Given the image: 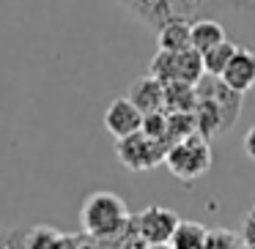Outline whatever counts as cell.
Returning a JSON list of instances; mask_svg holds the SVG:
<instances>
[{
	"label": "cell",
	"instance_id": "1",
	"mask_svg": "<svg viewBox=\"0 0 255 249\" xmlns=\"http://www.w3.org/2000/svg\"><path fill=\"white\" fill-rule=\"evenodd\" d=\"M80 225L91 241L105 244L127 236V230L132 227V216H129L127 203L118 194L94 192L85 197L83 208H80Z\"/></svg>",
	"mask_w": 255,
	"mask_h": 249
},
{
	"label": "cell",
	"instance_id": "2",
	"mask_svg": "<svg viewBox=\"0 0 255 249\" xmlns=\"http://www.w3.org/2000/svg\"><path fill=\"white\" fill-rule=\"evenodd\" d=\"M209 143L211 140H206L203 134H192V137L170 145L165 156V165L170 170V175H176L184 183H192L198 178H203L211 170V165H214V154H211Z\"/></svg>",
	"mask_w": 255,
	"mask_h": 249
},
{
	"label": "cell",
	"instance_id": "3",
	"mask_svg": "<svg viewBox=\"0 0 255 249\" xmlns=\"http://www.w3.org/2000/svg\"><path fill=\"white\" fill-rule=\"evenodd\" d=\"M151 77H156L162 85L167 83H189L198 85L203 80L206 69H203V55L198 50H184V52H165L159 50L151 61Z\"/></svg>",
	"mask_w": 255,
	"mask_h": 249
},
{
	"label": "cell",
	"instance_id": "4",
	"mask_svg": "<svg viewBox=\"0 0 255 249\" xmlns=\"http://www.w3.org/2000/svg\"><path fill=\"white\" fill-rule=\"evenodd\" d=\"M116 156L127 170L143 172V170H154V167L165 165L167 145L159 143V140H154V137H148V134L140 129V132L129 134V137L116 140Z\"/></svg>",
	"mask_w": 255,
	"mask_h": 249
},
{
	"label": "cell",
	"instance_id": "5",
	"mask_svg": "<svg viewBox=\"0 0 255 249\" xmlns=\"http://www.w3.org/2000/svg\"><path fill=\"white\" fill-rule=\"evenodd\" d=\"M178 214L165 205H148L143 208L137 216H132V227L140 238H143L148 247H156V244H170L173 233L178 227Z\"/></svg>",
	"mask_w": 255,
	"mask_h": 249
},
{
	"label": "cell",
	"instance_id": "6",
	"mask_svg": "<svg viewBox=\"0 0 255 249\" xmlns=\"http://www.w3.org/2000/svg\"><path fill=\"white\" fill-rule=\"evenodd\" d=\"M102 121H105V129L113 137L121 140V137H129V134L143 129V112H140L127 96H118V99H113L110 104H107Z\"/></svg>",
	"mask_w": 255,
	"mask_h": 249
},
{
	"label": "cell",
	"instance_id": "7",
	"mask_svg": "<svg viewBox=\"0 0 255 249\" xmlns=\"http://www.w3.org/2000/svg\"><path fill=\"white\" fill-rule=\"evenodd\" d=\"M220 80L236 93H247L250 88H255V52L247 47H239Z\"/></svg>",
	"mask_w": 255,
	"mask_h": 249
},
{
	"label": "cell",
	"instance_id": "8",
	"mask_svg": "<svg viewBox=\"0 0 255 249\" xmlns=\"http://www.w3.org/2000/svg\"><path fill=\"white\" fill-rule=\"evenodd\" d=\"M127 99L137 107L143 115H151V112H162L165 110V85L159 83L156 77H140L132 83Z\"/></svg>",
	"mask_w": 255,
	"mask_h": 249
},
{
	"label": "cell",
	"instance_id": "9",
	"mask_svg": "<svg viewBox=\"0 0 255 249\" xmlns=\"http://www.w3.org/2000/svg\"><path fill=\"white\" fill-rule=\"evenodd\" d=\"M159 50L165 52H184L192 47V25L184 22V19H167L159 28Z\"/></svg>",
	"mask_w": 255,
	"mask_h": 249
},
{
	"label": "cell",
	"instance_id": "10",
	"mask_svg": "<svg viewBox=\"0 0 255 249\" xmlns=\"http://www.w3.org/2000/svg\"><path fill=\"white\" fill-rule=\"evenodd\" d=\"M198 107V85L167 83L165 85V112H195Z\"/></svg>",
	"mask_w": 255,
	"mask_h": 249
},
{
	"label": "cell",
	"instance_id": "11",
	"mask_svg": "<svg viewBox=\"0 0 255 249\" xmlns=\"http://www.w3.org/2000/svg\"><path fill=\"white\" fill-rule=\"evenodd\" d=\"M211 241V233L206 230L200 222H187L181 219L170 238V247L173 249H206Z\"/></svg>",
	"mask_w": 255,
	"mask_h": 249
},
{
	"label": "cell",
	"instance_id": "12",
	"mask_svg": "<svg viewBox=\"0 0 255 249\" xmlns=\"http://www.w3.org/2000/svg\"><path fill=\"white\" fill-rule=\"evenodd\" d=\"M225 39H228L225 28L217 19H198V22H192V50H198L200 55L209 52L211 47L222 44Z\"/></svg>",
	"mask_w": 255,
	"mask_h": 249
},
{
	"label": "cell",
	"instance_id": "13",
	"mask_svg": "<svg viewBox=\"0 0 255 249\" xmlns=\"http://www.w3.org/2000/svg\"><path fill=\"white\" fill-rule=\"evenodd\" d=\"M198 134V121H195V112H167V132H165V145L181 143V140Z\"/></svg>",
	"mask_w": 255,
	"mask_h": 249
},
{
	"label": "cell",
	"instance_id": "14",
	"mask_svg": "<svg viewBox=\"0 0 255 249\" xmlns=\"http://www.w3.org/2000/svg\"><path fill=\"white\" fill-rule=\"evenodd\" d=\"M239 44H233V41H222V44L211 47L209 52H203V69L206 74H211V77H222V72L228 69V63H231V58L236 55Z\"/></svg>",
	"mask_w": 255,
	"mask_h": 249
},
{
	"label": "cell",
	"instance_id": "15",
	"mask_svg": "<svg viewBox=\"0 0 255 249\" xmlns=\"http://www.w3.org/2000/svg\"><path fill=\"white\" fill-rule=\"evenodd\" d=\"M143 132L148 137L165 143V132H167V112H151V115H143Z\"/></svg>",
	"mask_w": 255,
	"mask_h": 249
},
{
	"label": "cell",
	"instance_id": "16",
	"mask_svg": "<svg viewBox=\"0 0 255 249\" xmlns=\"http://www.w3.org/2000/svg\"><path fill=\"white\" fill-rule=\"evenodd\" d=\"M58 241H61V236L55 230H50V227H36L28 236V249H55Z\"/></svg>",
	"mask_w": 255,
	"mask_h": 249
},
{
	"label": "cell",
	"instance_id": "17",
	"mask_svg": "<svg viewBox=\"0 0 255 249\" xmlns=\"http://www.w3.org/2000/svg\"><path fill=\"white\" fill-rule=\"evenodd\" d=\"M118 241H121L118 249H148V244L134 233V227H132V236H124V238H118Z\"/></svg>",
	"mask_w": 255,
	"mask_h": 249
},
{
	"label": "cell",
	"instance_id": "18",
	"mask_svg": "<svg viewBox=\"0 0 255 249\" xmlns=\"http://www.w3.org/2000/svg\"><path fill=\"white\" fill-rule=\"evenodd\" d=\"M242 145H244V154H247L250 159L255 162V126H250L247 132H244V140H242Z\"/></svg>",
	"mask_w": 255,
	"mask_h": 249
},
{
	"label": "cell",
	"instance_id": "19",
	"mask_svg": "<svg viewBox=\"0 0 255 249\" xmlns=\"http://www.w3.org/2000/svg\"><path fill=\"white\" fill-rule=\"evenodd\" d=\"M148 249H173L170 244H156V247H148Z\"/></svg>",
	"mask_w": 255,
	"mask_h": 249
}]
</instances>
